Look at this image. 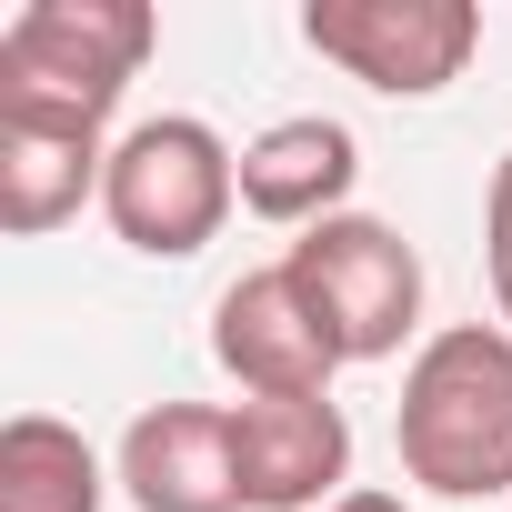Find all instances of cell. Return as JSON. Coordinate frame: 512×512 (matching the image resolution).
<instances>
[{
	"mask_svg": "<svg viewBox=\"0 0 512 512\" xmlns=\"http://www.w3.org/2000/svg\"><path fill=\"white\" fill-rule=\"evenodd\" d=\"M392 442L432 502H502L512 492V332L502 322L422 332L392 402Z\"/></svg>",
	"mask_w": 512,
	"mask_h": 512,
	"instance_id": "obj_1",
	"label": "cell"
},
{
	"mask_svg": "<svg viewBox=\"0 0 512 512\" xmlns=\"http://www.w3.org/2000/svg\"><path fill=\"white\" fill-rule=\"evenodd\" d=\"M151 51H161L151 0H21L0 21V121L111 141V111L131 101Z\"/></svg>",
	"mask_w": 512,
	"mask_h": 512,
	"instance_id": "obj_2",
	"label": "cell"
},
{
	"mask_svg": "<svg viewBox=\"0 0 512 512\" xmlns=\"http://www.w3.org/2000/svg\"><path fill=\"white\" fill-rule=\"evenodd\" d=\"M241 211V151L191 121V111H161V121H131L111 141V171H101V221L141 251V262H191L201 241H221V221Z\"/></svg>",
	"mask_w": 512,
	"mask_h": 512,
	"instance_id": "obj_3",
	"label": "cell"
},
{
	"mask_svg": "<svg viewBox=\"0 0 512 512\" xmlns=\"http://www.w3.org/2000/svg\"><path fill=\"white\" fill-rule=\"evenodd\" d=\"M282 272L302 282V302H312V322L332 332L342 362H392L422 332V251L392 221H372V211H342V221L302 231L282 251Z\"/></svg>",
	"mask_w": 512,
	"mask_h": 512,
	"instance_id": "obj_4",
	"label": "cell"
},
{
	"mask_svg": "<svg viewBox=\"0 0 512 512\" xmlns=\"http://www.w3.org/2000/svg\"><path fill=\"white\" fill-rule=\"evenodd\" d=\"M302 41L382 101H442L482 51V11L472 0H302Z\"/></svg>",
	"mask_w": 512,
	"mask_h": 512,
	"instance_id": "obj_5",
	"label": "cell"
},
{
	"mask_svg": "<svg viewBox=\"0 0 512 512\" xmlns=\"http://www.w3.org/2000/svg\"><path fill=\"white\" fill-rule=\"evenodd\" d=\"M211 362L241 382V402H312V392H332V372H342L332 332L312 322V302H302V282H292L282 262L241 272V282L211 302Z\"/></svg>",
	"mask_w": 512,
	"mask_h": 512,
	"instance_id": "obj_6",
	"label": "cell"
},
{
	"mask_svg": "<svg viewBox=\"0 0 512 512\" xmlns=\"http://www.w3.org/2000/svg\"><path fill=\"white\" fill-rule=\"evenodd\" d=\"M241 512H332L352 492V422L332 392L312 402H231Z\"/></svg>",
	"mask_w": 512,
	"mask_h": 512,
	"instance_id": "obj_7",
	"label": "cell"
},
{
	"mask_svg": "<svg viewBox=\"0 0 512 512\" xmlns=\"http://www.w3.org/2000/svg\"><path fill=\"white\" fill-rule=\"evenodd\" d=\"M111 482L131 512H241V452H231V402H151L131 412Z\"/></svg>",
	"mask_w": 512,
	"mask_h": 512,
	"instance_id": "obj_8",
	"label": "cell"
},
{
	"mask_svg": "<svg viewBox=\"0 0 512 512\" xmlns=\"http://www.w3.org/2000/svg\"><path fill=\"white\" fill-rule=\"evenodd\" d=\"M352 191H362V141L342 121H322V111H292V121L241 141V211L292 231V241L322 231V221H342Z\"/></svg>",
	"mask_w": 512,
	"mask_h": 512,
	"instance_id": "obj_9",
	"label": "cell"
},
{
	"mask_svg": "<svg viewBox=\"0 0 512 512\" xmlns=\"http://www.w3.org/2000/svg\"><path fill=\"white\" fill-rule=\"evenodd\" d=\"M101 171H111V141L11 131V121H0V231H11V241H41V231L81 221V201H101Z\"/></svg>",
	"mask_w": 512,
	"mask_h": 512,
	"instance_id": "obj_10",
	"label": "cell"
},
{
	"mask_svg": "<svg viewBox=\"0 0 512 512\" xmlns=\"http://www.w3.org/2000/svg\"><path fill=\"white\" fill-rule=\"evenodd\" d=\"M111 462L81 442L61 412H11L0 422V512H101Z\"/></svg>",
	"mask_w": 512,
	"mask_h": 512,
	"instance_id": "obj_11",
	"label": "cell"
},
{
	"mask_svg": "<svg viewBox=\"0 0 512 512\" xmlns=\"http://www.w3.org/2000/svg\"><path fill=\"white\" fill-rule=\"evenodd\" d=\"M482 282H492V322L512 332V151L492 161V191H482Z\"/></svg>",
	"mask_w": 512,
	"mask_h": 512,
	"instance_id": "obj_12",
	"label": "cell"
},
{
	"mask_svg": "<svg viewBox=\"0 0 512 512\" xmlns=\"http://www.w3.org/2000/svg\"><path fill=\"white\" fill-rule=\"evenodd\" d=\"M332 512H412V502H402V492H372V482H352Z\"/></svg>",
	"mask_w": 512,
	"mask_h": 512,
	"instance_id": "obj_13",
	"label": "cell"
}]
</instances>
